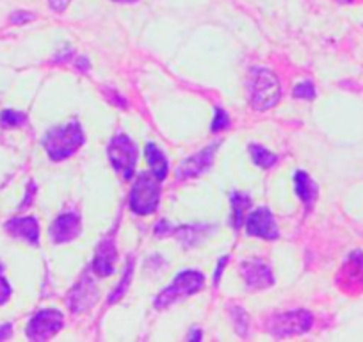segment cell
I'll return each instance as SVG.
<instances>
[{"mask_svg": "<svg viewBox=\"0 0 363 342\" xmlns=\"http://www.w3.org/2000/svg\"><path fill=\"white\" fill-rule=\"evenodd\" d=\"M250 153L251 157H253V162L257 164V166L260 167H272L274 164H277L278 157L274 155L272 152H269L267 148H264V146H258V145H251L250 146Z\"/></svg>", "mask_w": 363, "mask_h": 342, "instance_id": "18", "label": "cell"}, {"mask_svg": "<svg viewBox=\"0 0 363 342\" xmlns=\"http://www.w3.org/2000/svg\"><path fill=\"white\" fill-rule=\"evenodd\" d=\"M242 271V278L250 289H267L274 284V277L271 273V267L260 259H251L242 263L240 266Z\"/></svg>", "mask_w": 363, "mask_h": 342, "instance_id": "11", "label": "cell"}, {"mask_svg": "<svg viewBox=\"0 0 363 342\" xmlns=\"http://www.w3.org/2000/svg\"><path fill=\"white\" fill-rule=\"evenodd\" d=\"M251 207V200L247 194L244 193H233L232 194V225L233 228L239 230L244 223V214L247 209Z\"/></svg>", "mask_w": 363, "mask_h": 342, "instance_id": "17", "label": "cell"}, {"mask_svg": "<svg viewBox=\"0 0 363 342\" xmlns=\"http://www.w3.org/2000/svg\"><path fill=\"white\" fill-rule=\"evenodd\" d=\"M338 2H351V0H338Z\"/></svg>", "mask_w": 363, "mask_h": 342, "instance_id": "31", "label": "cell"}, {"mask_svg": "<svg viewBox=\"0 0 363 342\" xmlns=\"http://www.w3.org/2000/svg\"><path fill=\"white\" fill-rule=\"evenodd\" d=\"M80 232H82V221L75 212H66V214L57 216L50 225V239L55 244L69 243L75 237H79Z\"/></svg>", "mask_w": 363, "mask_h": 342, "instance_id": "10", "label": "cell"}, {"mask_svg": "<svg viewBox=\"0 0 363 342\" xmlns=\"http://www.w3.org/2000/svg\"><path fill=\"white\" fill-rule=\"evenodd\" d=\"M294 99H303V100H312L315 99V88H313L312 82H301L298 84L292 92Z\"/></svg>", "mask_w": 363, "mask_h": 342, "instance_id": "20", "label": "cell"}, {"mask_svg": "<svg viewBox=\"0 0 363 342\" xmlns=\"http://www.w3.org/2000/svg\"><path fill=\"white\" fill-rule=\"evenodd\" d=\"M160 180L150 173H141L130 191V209L139 216L152 214L160 200Z\"/></svg>", "mask_w": 363, "mask_h": 342, "instance_id": "4", "label": "cell"}, {"mask_svg": "<svg viewBox=\"0 0 363 342\" xmlns=\"http://www.w3.org/2000/svg\"><path fill=\"white\" fill-rule=\"evenodd\" d=\"M189 338H201V335L198 333V331H193V333L189 335Z\"/></svg>", "mask_w": 363, "mask_h": 342, "instance_id": "29", "label": "cell"}, {"mask_svg": "<svg viewBox=\"0 0 363 342\" xmlns=\"http://www.w3.org/2000/svg\"><path fill=\"white\" fill-rule=\"evenodd\" d=\"M294 184L296 194L299 197V200H301L306 207H310L317 197V186L313 184V180L306 175L305 171H298L294 177Z\"/></svg>", "mask_w": 363, "mask_h": 342, "instance_id": "15", "label": "cell"}, {"mask_svg": "<svg viewBox=\"0 0 363 342\" xmlns=\"http://www.w3.org/2000/svg\"><path fill=\"white\" fill-rule=\"evenodd\" d=\"M114 263H116V246L111 237H106L96 248L93 270L99 277H109L114 271Z\"/></svg>", "mask_w": 363, "mask_h": 342, "instance_id": "14", "label": "cell"}, {"mask_svg": "<svg viewBox=\"0 0 363 342\" xmlns=\"http://www.w3.org/2000/svg\"><path fill=\"white\" fill-rule=\"evenodd\" d=\"M107 155H109L114 170L125 180H130L134 177L135 166H138V146L134 145V141L128 136L118 134L116 138L111 139Z\"/></svg>", "mask_w": 363, "mask_h": 342, "instance_id": "5", "label": "cell"}, {"mask_svg": "<svg viewBox=\"0 0 363 342\" xmlns=\"http://www.w3.org/2000/svg\"><path fill=\"white\" fill-rule=\"evenodd\" d=\"M233 319H235L237 331H240V335H246L247 331V314L242 309H233Z\"/></svg>", "mask_w": 363, "mask_h": 342, "instance_id": "24", "label": "cell"}, {"mask_svg": "<svg viewBox=\"0 0 363 342\" xmlns=\"http://www.w3.org/2000/svg\"><path fill=\"white\" fill-rule=\"evenodd\" d=\"M96 299H99V291L95 287V282L89 277H82V280L69 292V309L73 312H86L95 305Z\"/></svg>", "mask_w": 363, "mask_h": 342, "instance_id": "12", "label": "cell"}, {"mask_svg": "<svg viewBox=\"0 0 363 342\" xmlns=\"http://www.w3.org/2000/svg\"><path fill=\"white\" fill-rule=\"evenodd\" d=\"M27 121V116L18 111H2L0 113V127L4 128H13L23 125Z\"/></svg>", "mask_w": 363, "mask_h": 342, "instance_id": "19", "label": "cell"}, {"mask_svg": "<svg viewBox=\"0 0 363 342\" xmlns=\"http://www.w3.org/2000/svg\"><path fill=\"white\" fill-rule=\"evenodd\" d=\"M84 145V132L79 121L68 123L48 131L43 138V146L52 160H62L72 157Z\"/></svg>", "mask_w": 363, "mask_h": 342, "instance_id": "1", "label": "cell"}, {"mask_svg": "<svg viewBox=\"0 0 363 342\" xmlns=\"http://www.w3.org/2000/svg\"><path fill=\"white\" fill-rule=\"evenodd\" d=\"M62 314L57 310H41L27 324V337L30 341H48L62 328Z\"/></svg>", "mask_w": 363, "mask_h": 342, "instance_id": "7", "label": "cell"}, {"mask_svg": "<svg viewBox=\"0 0 363 342\" xmlns=\"http://www.w3.org/2000/svg\"><path fill=\"white\" fill-rule=\"evenodd\" d=\"M219 143H214L212 146H207L201 152L194 153V155L187 157L184 162L178 164L177 167V179L184 180V179H191V177H198L201 175L203 171L208 170V166L212 164L216 155V150H218Z\"/></svg>", "mask_w": 363, "mask_h": 342, "instance_id": "9", "label": "cell"}, {"mask_svg": "<svg viewBox=\"0 0 363 342\" xmlns=\"http://www.w3.org/2000/svg\"><path fill=\"white\" fill-rule=\"evenodd\" d=\"M6 230H8L11 236L22 237L27 243L38 246L40 243V225H38V219L33 216H27V218H13L6 223Z\"/></svg>", "mask_w": 363, "mask_h": 342, "instance_id": "13", "label": "cell"}, {"mask_svg": "<svg viewBox=\"0 0 363 342\" xmlns=\"http://www.w3.org/2000/svg\"><path fill=\"white\" fill-rule=\"evenodd\" d=\"M246 232L247 236L262 237L265 241H274L280 237L277 221L272 218L271 211L265 207H258L250 212L246 219Z\"/></svg>", "mask_w": 363, "mask_h": 342, "instance_id": "8", "label": "cell"}, {"mask_svg": "<svg viewBox=\"0 0 363 342\" xmlns=\"http://www.w3.org/2000/svg\"><path fill=\"white\" fill-rule=\"evenodd\" d=\"M203 285L205 277L200 271H182V273L177 275V278L171 282V285H167V287L157 296L155 307L157 309H166V307L173 305V303L180 302V299L187 298V296H193L194 292L201 291Z\"/></svg>", "mask_w": 363, "mask_h": 342, "instance_id": "3", "label": "cell"}, {"mask_svg": "<svg viewBox=\"0 0 363 342\" xmlns=\"http://www.w3.org/2000/svg\"><path fill=\"white\" fill-rule=\"evenodd\" d=\"M226 263H228V257H225V259H221V260H219V264H218V270H216V277H214V284H216V285L219 284V278H221L223 267L226 266Z\"/></svg>", "mask_w": 363, "mask_h": 342, "instance_id": "28", "label": "cell"}, {"mask_svg": "<svg viewBox=\"0 0 363 342\" xmlns=\"http://www.w3.org/2000/svg\"><path fill=\"white\" fill-rule=\"evenodd\" d=\"M33 20H34L33 13L16 11V13H13V15H11V23H15V26H22V23L33 22Z\"/></svg>", "mask_w": 363, "mask_h": 342, "instance_id": "25", "label": "cell"}, {"mask_svg": "<svg viewBox=\"0 0 363 342\" xmlns=\"http://www.w3.org/2000/svg\"><path fill=\"white\" fill-rule=\"evenodd\" d=\"M281 86L280 80L271 70H255L251 75L250 86V102L251 107L257 111L272 109L280 102Z\"/></svg>", "mask_w": 363, "mask_h": 342, "instance_id": "2", "label": "cell"}, {"mask_svg": "<svg viewBox=\"0 0 363 342\" xmlns=\"http://www.w3.org/2000/svg\"><path fill=\"white\" fill-rule=\"evenodd\" d=\"M11 292V285H9V282L4 278V267L0 264V305H4V303L8 302Z\"/></svg>", "mask_w": 363, "mask_h": 342, "instance_id": "23", "label": "cell"}, {"mask_svg": "<svg viewBox=\"0 0 363 342\" xmlns=\"http://www.w3.org/2000/svg\"><path fill=\"white\" fill-rule=\"evenodd\" d=\"M313 317L310 312L299 310V312H284L277 314L269 319V331L274 337H291V335L305 333L312 328Z\"/></svg>", "mask_w": 363, "mask_h": 342, "instance_id": "6", "label": "cell"}, {"mask_svg": "<svg viewBox=\"0 0 363 342\" xmlns=\"http://www.w3.org/2000/svg\"><path fill=\"white\" fill-rule=\"evenodd\" d=\"M146 160H148L150 167H152V173L159 180H164L167 177V170H169V164L167 159L164 157V153L157 148L153 143L146 145Z\"/></svg>", "mask_w": 363, "mask_h": 342, "instance_id": "16", "label": "cell"}, {"mask_svg": "<svg viewBox=\"0 0 363 342\" xmlns=\"http://www.w3.org/2000/svg\"><path fill=\"white\" fill-rule=\"evenodd\" d=\"M228 125H230L228 114H226L223 109H216L214 121H212V131L219 132L223 131V128H228Z\"/></svg>", "mask_w": 363, "mask_h": 342, "instance_id": "22", "label": "cell"}, {"mask_svg": "<svg viewBox=\"0 0 363 342\" xmlns=\"http://www.w3.org/2000/svg\"><path fill=\"white\" fill-rule=\"evenodd\" d=\"M48 2H50V8L54 9V11L62 13L66 9V6H68L69 0H48Z\"/></svg>", "mask_w": 363, "mask_h": 342, "instance_id": "26", "label": "cell"}, {"mask_svg": "<svg viewBox=\"0 0 363 342\" xmlns=\"http://www.w3.org/2000/svg\"><path fill=\"white\" fill-rule=\"evenodd\" d=\"M130 278H132V263H128V266H127V273H125V275H123V278H121L120 285H118V289H116V291L113 292V294H109V303L118 302V298H120V296H123V292L127 291L128 282H130Z\"/></svg>", "mask_w": 363, "mask_h": 342, "instance_id": "21", "label": "cell"}, {"mask_svg": "<svg viewBox=\"0 0 363 342\" xmlns=\"http://www.w3.org/2000/svg\"><path fill=\"white\" fill-rule=\"evenodd\" d=\"M114 2H127V4H132V2H138V0H114Z\"/></svg>", "mask_w": 363, "mask_h": 342, "instance_id": "30", "label": "cell"}, {"mask_svg": "<svg viewBox=\"0 0 363 342\" xmlns=\"http://www.w3.org/2000/svg\"><path fill=\"white\" fill-rule=\"evenodd\" d=\"M13 335V324H2L0 326V341H4V338H9Z\"/></svg>", "mask_w": 363, "mask_h": 342, "instance_id": "27", "label": "cell"}]
</instances>
